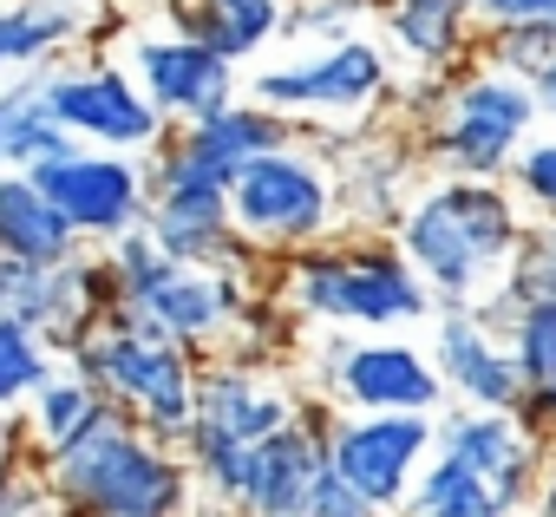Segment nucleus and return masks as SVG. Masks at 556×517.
Listing matches in <instances>:
<instances>
[{"instance_id":"nucleus-10","label":"nucleus","mask_w":556,"mask_h":517,"mask_svg":"<svg viewBox=\"0 0 556 517\" xmlns=\"http://www.w3.org/2000/svg\"><path fill=\"white\" fill-rule=\"evenodd\" d=\"M34 184L60 203V216L73 223L79 242H118L131 229H144L151 216V164L125 157V151H92L73 144L66 157H53L47 171H34Z\"/></svg>"},{"instance_id":"nucleus-16","label":"nucleus","mask_w":556,"mask_h":517,"mask_svg":"<svg viewBox=\"0 0 556 517\" xmlns=\"http://www.w3.org/2000/svg\"><path fill=\"white\" fill-rule=\"evenodd\" d=\"M295 413H302V400L289 387L262 380V367H249V361H210L197 374V426H210L236 445L275 439Z\"/></svg>"},{"instance_id":"nucleus-38","label":"nucleus","mask_w":556,"mask_h":517,"mask_svg":"<svg viewBox=\"0 0 556 517\" xmlns=\"http://www.w3.org/2000/svg\"><path fill=\"white\" fill-rule=\"evenodd\" d=\"M536 105H543V112L556 118V60H549L543 73H536Z\"/></svg>"},{"instance_id":"nucleus-20","label":"nucleus","mask_w":556,"mask_h":517,"mask_svg":"<svg viewBox=\"0 0 556 517\" xmlns=\"http://www.w3.org/2000/svg\"><path fill=\"white\" fill-rule=\"evenodd\" d=\"M0 255H14L21 269H66L73 255H86L60 203L27 171H0Z\"/></svg>"},{"instance_id":"nucleus-8","label":"nucleus","mask_w":556,"mask_h":517,"mask_svg":"<svg viewBox=\"0 0 556 517\" xmlns=\"http://www.w3.org/2000/svg\"><path fill=\"white\" fill-rule=\"evenodd\" d=\"M249 99L282 112L289 125H361L367 112H380L393 99V60L380 40L348 34V40H328L289 66L255 73Z\"/></svg>"},{"instance_id":"nucleus-24","label":"nucleus","mask_w":556,"mask_h":517,"mask_svg":"<svg viewBox=\"0 0 556 517\" xmlns=\"http://www.w3.org/2000/svg\"><path fill=\"white\" fill-rule=\"evenodd\" d=\"M439 452L445 458H458V465H471L478 478H504L523 452H530V439L517 432V419L510 413H478V406H458V413H445L439 419Z\"/></svg>"},{"instance_id":"nucleus-7","label":"nucleus","mask_w":556,"mask_h":517,"mask_svg":"<svg viewBox=\"0 0 556 517\" xmlns=\"http://www.w3.org/2000/svg\"><path fill=\"white\" fill-rule=\"evenodd\" d=\"M536 118H543V105H536L530 79H517L491 60H471L445 79L439 118L426 125V151L445 177H510Z\"/></svg>"},{"instance_id":"nucleus-11","label":"nucleus","mask_w":556,"mask_h":517,"mask_svg":"<svg viewBox=\"0 0 556 517\" xmlns=\"http://www.w3.org/2000/svg\"><path fill=\"white\" fill-rule=\"evenodd\" d=\"M432 458H439L432 413H341V426H334V471L361 497H374L387 517L406 510V497Z\"/></svg>"},{"instance_id":"nucleus-37","label":"nucleus","mask_w":556,"mask_h":517,"mask_svg":"<svg viewBox=\"0 0 556 517\" xmlns=\"http://www.w3.org/2000/svg\"><path fill=\"white\" fill-rule=\"evenodd\" d=\"M536 517H556V465H543V484H536Z\"/></svg>"},{"instance_id":"nucleus-33","label":"nucleus","mask_w":556,"mask_h":517,"mask_svg":"<svg viewBox=\"0 0 556 517\" xmlns=\"http://www.w3.org/2000/svg\"><path fill=\"white\" fill-rule=\"evenodd\" d=\"M308 517H387L374 497H361L341 471H334V458H328V471L315 478V491H308Z\"/></svg>"},{"instance_id":"nucleus-39","label":"nucleus","mask_w":556,"mask_h":517,"mask_svg":"<svg viewBox=\"0 0 556 517\" xmlns=\"http://www.w3.org/2000/svg\"><path fill=\"white\" fill-rule=\"evenodd\" d=\"M0 171H8V151H0Z\"/></svg>"},{"instance_id":"nucleus-29","label":"nucleus","mask_w":556,"mask_h":517,"mask_svg":"<svg viewBox=\"0 0 556 517\" xmlns=\"http://www.w3.org/2000/svg\"><path fill=\"white\" fill-rule=\"evenodd\" d=\"M367 14H380V0H289L282 40L328 47V40H348V34H361V21H367Z\"/></svg>"},{"instance_id":"nucleus-30","label":"nucleus","mask_w":556,"mask_h":517,"mask_svg":"<svg viewBox=\"0 0 556 517\" xmlns=\"http://www.w3.org/2000/svg\"><path fill=\"white\" fill-rule=\"evenodd\" d=\"M484 60L536 86V73L556 60V27H504V34H484Z\"/></svg>"},{"instance_id":"nucleus-17","label":"nucleus","mask_w":556,"mask_h":517,"mask_svg":"<svg viewBox=\"0 0 556 517\" xmlns=\"http://www.w3.org/2000/svg\"><path fill=\"white\" fill-rule=\"evenodd\" d=\"M112 0H0V79H34L53 73V60L99 34Z\"/></svg>"},{"instance_id":"nucleus-1","label":"nucleus","mask_w":556,"mask_h":517,"mask_svg":"<svg viewBox=\"0 0 556 517\" xmlns=\"http://www.w3.org/2000/svg\"><path fill=\"white\" fill-rule=\"evenodd\" d=\"M530 216L504 177H439L432 190L406 197V216L393 242L406 249V263L445 308H478L523 242Z\"/></svg>"},{"instance_id":"nucleus-9","label":"nucleus","mask_w":556,"mask_h":517,"mask_svg":"<svg viewBox=\"0 0 556 517\" xmlns=\"http://www.w3.org/2000/svg\"><path fill=\"white\" fill-rule=\"evenodd\" d=\"M47 105H53V118L66 125V138H73V144H92V151L151 157V151L170 138L164 112L144 99V86L131 79V66H112V60L53 66V73H47Z\"/></svg>"},{"instance_id":"nucleus-36","label":"nucleus","mask_w":556,"mask_h":517,"mask_svg":"<svg viewBox=\"0 0 556 517\" xmlns=\"http://www.w3.org/2000/svg\"><path fill=\"white\" fill-rule=\"evenodd\" d=\"M21 282H27V269L14 263V255H0V315H14V295H21Z\"/></svg>"},{"instance_id":"nucleus-14","label":"nucleus","mask_w":556,"mask_h":517,"mask_svg":"<svg viewBox=\"0 0 556 517\" xmlns=\"http://www.w3.org/2000/svg\"><path fill=\"white\" fill-rule=\"evenodd\" d=\"M131 79L144 86V99L164 112L170 131L203 125V118H216L223 105L242 99V92H236V66H229L223 53H210V47H197V40H177V34H164V27L131 40Z\"/></svg>"},{"instance_id":"nucleus-2","label":"nucleus","mask_w":556,"mask_h":517,"mask_svg":"<svg viewBox=\"0 0 556 517\" xmlns=\"http://www.w3.org/2000/svg\"><path fill=\"white\" fill-rule=\"evenodd\" d=\"M282 308L295 321H321V328H406L432 315V289L419 282V269L406 263V249L380 229H354L334 236L295 263H282Z\"/></svg>"},{"instance_id":"nucleus-32","label":"nucleus","mask_w":556,"mask_h":517,"mask_svg":"<svg viewBox=\"0 0 556 517\" xmlns=\"http://www.w3.org/2000/svg\"><path fill=\"white\" fill-rule=\"evenodd\" d=\"M40 471L34 458V439H27V419H0V510H8V497Z\"/></svg>"},{"instance_id":"nucleus-25","label":"nucleus","mask_w":556,"mask_h":517,"mask_svg":"<svg viewBox=\"0 0 556 517\" xmlns=\"http://www.w3.org/2000/svg\"><path fill=\"white\" fill-rule=\"evenodd\" d=\"M400 517H510V510L497 504L491 478H478L471 465H458V458L439 452V458L419 471V484H413V497H406Z\"/></svg>"},{"instance_id":"nucleus-6","label":"nucleus","mask_w":556,"mask_h":517,"mask_svg":"<svg viewBox=\"0 0 556 517\" xmlns=\"http://www.w3.org/2000/svg\"><path fill=\"white\" fill-rule=\"evenodd\" d=\"M341 216H348L341 184L321 164V151H308L302 138L255 157L229 184V223H236V242L249 255H282V263H295V255L334 242Z\"/></svg>"},{"instance_id":"nucleus-19","label":"nucleus","mask_w":556,"mask_h":517,"mask_svg":"<svg viewBox=\"0 0 556 517\" xmlns=\"http://www.w3.org/2000/svg\"><path fill=\"white\" fill-rule=\"evenodd\" d=\"M157 14H164V34L197 40V47L223 53L229 66H242L262 47L282 40L289 0H157Z\"/></svg>"},{"instance_id":"nucleus-28","label":"nucleus","mask_w":556,"mask_h":517,"mask_svg":"<svg viewBox=\"0 0 556 517\" xmlns=\"http://www.w3.org/2000/svg\"><path fill=\"white\" fill-rule=\"evenodd\" d=\"M504 341H510L523 387H556V302H523V315Z\"/></svg>"},{"instance_id":"nucleus-3","label":"nucleus","mask_w":556,"mask_h":517,"mask_svg":"<svg viewBox=\"0 0 556 517\" xmlns=\"http://www.w3.org/2000/svg\"><path fill=\"white\" fill-rule=\"evenodd\" d=\"M60 517H197V478L190 458L131 419L105 426L79 452L40 465Z\"/></svg>"},{"instance_id":"nucleus-4","label":"nucleus","mask_w":556,"mask_h":517,"mask_svg":"<svg viewBox=\"0 0 556 517\" xmlns=\"http://www.w3.org/2000/svg\"><path fill=\"white\" fill-rule=\"evenodd\" d=\"M60 361L79 380H92L138 432L184 452V439L197 426V374H203V361L190 348H177L138 321H105L86 341H73Z\"/></svg>"},{"instance_id":"nucleus-22","label":"nucleus","mask_w":556,"mask_h":517,"mask_svg":"<svg viewBox=\"0 0 556 517\" xmlns=\"http://www.w3.org/2000/svg\"><path fill=\"white\" fill-rule=\"evenodd\" d=\"M170 138H177L190 157H203L210 171H223V177L236 184V171H249L255 157L295 144V125H289L282 112H268V105H255V99L242 92V99H236V105H223L216 118L184 125V131H170Z\"/></svg>"},{"instance_id":"nucleus-15","label":"nucleus","mask_w":556,"mask_h":517,"mask_svg":"<svg viewBox=\"0 0 556 517\" xmlns=\"http://www.w3.org/2000/svg\"><path fill=\"white\" fill-rule=\"evenodd\" d=\"M432 367H439L445 393L458 406H478V413H510L517 393H523V374L510 361V341L491 335L471 308H445L432 321Z\"/></svg>"},{"instance_id":"nucleus-18","label":"nucleus","mask_w":556,"mask_h":517,"mask_svg":"<svg viewBox=\"0 0 556 517\" xmlns=\"http://www.w3.org/2000/svg\"><path fill=\"white\" fill-rule=\"evenodd\" d=\"M380 27L393 60H406L426 79H452L458 66H471V40L478 27V0H380Z\"/></svg>"},{"instance_id":"nucleus-27","label":"nucleus","mask_w":556,"mask_h":517,"mask_svg":"<svg viewBox=\"0 0 556 517\" xmlns=\"http://www.w3.org/2000/svg\"><path fill=\"white\" fill-rule=\"evenodd\" d=\"M504 289L517 302H556V216H530L510 269H504Z\"/></svg>"},{"instance_id":"nucleus-35","label":"nucleus","mask_w":556,"mask_h":517,"mask_svg":"<svg viewBox=\"0 0 556 517\" xmlns=\"http://www.w3.org/2000/svg\"><path fill=\"white\" fill-rule=\"evenodd\" d=\"M478 27L504 34V27H556V0H478Z\"/></svg>"},{"instance_id":"nucleus-13","label":"nucleus","mask_w":556,"mask_h":517,"mask_svg":"<svg viewBox=\"0 0 556 517\" xmlns=\"http://www.w3.org/2000/svg\"><path fill=\"white\" fill-rule=\"evenodd\" d=\"M334 400H302V413L255 445L249 465V491H242V517H308V491L334 458Z\"/></svg>"},{"instance_id":"nucleus-5","label":"nucleus","mask_w":556,"mask_h":517,"mask_svg":"<svg viewBox=\"0 0 556 517\" xmlns=\"http://www.w3.org/2000/svg\"><path fill=\"white\" fill-rule=\"evenodd\" d=\"M112 269H118V289H125V315H138V328L190 348V354H210V348H229L236 321L255 308L242 269H197V263H177L151 242V229H131L118 236L112 249Z\"/></svg>"},{"instance_id":"nucleus-26","label":"nucleus","mask_w":556,"mask_h":517,"mask_svg":"<svg viewBox=\"0 0 556 517\" xmlns=\"http://www.w3.org/2000/svg\"><path fill=\"white\" fill-rule=\"evenodd\" d=\"M66 361L14 315H0V419H21L34 406V393L60 374Z\"/></svg>"},{"instance_id":"nucleus-21","label":"nucleus","mask_w":556,"mask_h":517,"mask_svg":"<svg viewBox=\"0 0 556 517\" xmlns=\"http://www.w3.org/2000/svg\"><path fill=\"white\" fill-rule=\"evenodd\" d=\"M27 419V439H34V458L40 465H53V458H66V452H79L86 439H99L105 426H118L125 413L92 387V380H79L73 367H60L40 393H34V406L21 413Z\"/></svg>"},{"instance_id":"nucleus-12","label":"nucleus","mask_w":556,"mask_h":517,"mask_svg":"<svg viewBox=\"0 0 556 517\" xmlns=\"http://www.w3.org/2000/svg\"><path fill=\"white\" fill-rule=\"evenodd\" d=\"M321 400L348 413H439L445 380L432 354L413 341H328L321 348Z\"/></svg>"},{"instance_id":"nucleus-34","label":"nucleus","mask_w":556,"mask_h":517,"mask_svg":"<svg viewBox=\"0 0 556 517\" xmlns=\"http://www.w3.org/2000/svg\"><path fill=\"white\" fill-rule=\"evenodd\" d=\"M510 419H517V432L530 439V445H556V387H523L517 393V406H510Z\"/></svg>"},{"instance_id":"nucleus-31","label":"nucleus","mask_w":556,"mask_h":517,"mask_svg":"<svg viewBox=\"0 0 556 517\" xmlns=\"http://www.w3.org/2000/svg\"><path fill=\"white\" fill-rule=\"evenodd\" d=\"M510 190L530 216H556V138H530L510 164Z\"/></svg>"},{"instance_id":"nucleus-23","label":"nucleus","mask_w":556,"mask_h":517,"mask_svg":"<svg viewBox=\"0 0 556 517\" xmlns=\"http://www.w3.org/2000/svg\"><path fill=\"white\" fill-rule=\"evenodd\" d=\"M0 151H8V171H27V177L73 151L66 125L47 105V73L0 86Z\"/></svg>"}]
</instances>
